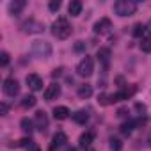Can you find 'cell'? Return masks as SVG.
Listing matches in <instances>:
<instances>
[{
  "label": "cell",
  "instance_id": "44dd1931",
  "mask_svg": "<svg viewBox=\"0 0 151 151\" xmlns=\"http://www.w3.org/2000/svg\"><path fill=\"white\" fill-rule=\"evenodd\" d=\"M146 30H147V27L142 25V23H135V25H133V36H135V37H142V36L146 34Z\"/></svg>",
  "mask_w": 151,
  "mask_h": 151
},
{
  "label": "cell",
  "instance_id": "9c48e42d",
  "mask_svg": "<svg viewBox=\"0 0 151 151\" xmlns=\"http://www.w3.org/2000/svg\"><path fill=\"white\" fill-rule=\"evenodd\" d=\"M34 126H36L37 130H41V132H45V130L48 128V116H46L43 110L36 112V116H34Z\"/></svg>",
  "mask_w": 151,
  "mask_h": 151
},
{
  "label": "cell",
  "instance_id": "484cf974",
  "mask_svg": "<svg viewBox=\"0 0 151 151\" xmlns=\"http://www.w3.org/2000/svg\"><path fill=\"white\" fill-rule=\"evenodd\" d=\"M7 64H9V53L0 52V66H7Z\"/></svg>",
  "mask_w": 151,
  "mask_h": 151
},
{
  "label": "cell",
  "instance_id": "e575fe53",
  "mask_svg": "<svg viewBox=\"0 0 151 151\" xmlns=\"http://www.w3.org/2000/svg\"><path fill=\"white\" fill-rule=\"evenodd\" d=\"M147 142H149V146H151V132H149V137H147Z\"/></svg>",
  "mask_w": 151,
  "mask_h": 151
},
{
  "label": "cell",
  "instance_id": "2e32d148",
  "mask_svg": "<svg viewBox=\"0 0 151 151\" xmlns=\"http://www.w3.org/2000/svg\"><path fill=\"white\" fill-rule=\"evenodd\" d=\"M87 119H89V114H87L86 110H78V112L73 114V121L77 123V124H86Z\"/></svg>",
  "mask_w": 151,
  "mask_h": 151
},
{
  "label": "cell",
  "instance_id": "d6986e66",
  "mask_svg": "<svg viewBox=\"0 0 151 151\" xmlns=\"http://www.w3.org/2000/svg\"><path fill=\"white\" fill-rule=\"evenodd\" d=\"M36 103H37V100H36V96H32V94H27V96H23V100H22V107H23V109H32Z\"/></svg>",
  "mask_w": 151,
  "mask_h": 151
},
{
  "label": "cell",
  "instance_id": "ac0fdd59",
  "mask_svg": "<svg viewBox=\"0 0 151 151\" xmlns=\"http://www.w3.org/2000/svg\"><path fill=\"white\" fill-rule=\"evenodd\" d=\"M93 139H94V133L93 132H86V133H82L80 135V146L82 147H89L91 146V142H93Z\"/></svg>",
  "mask_w": 151,
  "mask_h": 151
},
{
  "label": "cell",
  "instance_id": "7402d4cb",
  "mask_svg": "<svg viewBox=\"0 0 151 151\" xmlns=\"http://www.w3.org/2000/svg\"><path fill=\"white\" fill-rule=\"evenodd\" d=\"M109 142H110L109 146H110V149H112V151H121V149H123V142H121L119 139H116V137H112V139H110Z\"/></svg>",
  "mask_w": 151,
  "mask_h": 151
},
{
  "label": "cell",
  "instance_id": "ffe728a7",
  "mask_svg": "<svg viewBox=\"0 0 151 151\" xmlns=\"http://www.w3.org/2000/svg\"><path fill=\"white\" fill-rule=\"evenodd\" d=\"M135 121H126V123H123L121 124V133H124V135H130L132 132H133V128H135Z\"/></svg>",
  "mask_w": 151,
  "mask_h": 151
},
{
  "label": "cell",
  "instance_id": "603a6c76",
  "mask_svg": "<svg viewBox=\"0 0 151 151\" xmlns=\"http://www.w3.org/2000/svg\"><path fill=\"white\" fill-rule=\"evenodd\" d=\"M140 50L146 52V53L151 52V37H142V41H140Z\"/></svg>",
  "mask_w": 151,
  "mask_h": 151
},
{
  "label": "cell",
  "instance_id": "f546056e",
  "mask_svg": "<svg viewBox=\"0 0 151 151\" xmlns=\"http://www.w3.org/2000/svg\"><path fill=\"white\" fill-rule=\"evenodd\" d=\"M86 50V43L84 41H78L77 45H75V52H84Z\"/></svg>",
  "mask_w": 151,
  "mask_h": 151
},
{
  "label": "cell",
  "instance_id": "1f68e13d",
  "mask_svg": "<svg viewBox=\"0 0 151 151\" xmlns=\"http://www.w3.org/2000/svg\"><path fill=\"white\" fill-rule=\"evenodd\" d=\"M126 112H128V109H126V107L119 109V110H117V117H124V116H126Z\"/></svg>",
  "mask_w": 151,
  "mask_h": 151
},
{
  "label": "cell",
  "instance_id": "277c9868",
  "mask_svg": "<svg viewBox=\"0 0 151 151\" xmlns=\"http://www.w3.org/2000/svg\"><path fill=\"white\" fill-rule=\"evenodd\" d=\"M93 71H94V60H93V57H84L78 64H77V73L80 75V77H91L93 75Z\"/></svg>",
  "mask_w": 151,
  "mask_h": 151
},
{
  "label": "cell",
  "instance_id": "7c38bea8",
  "mask_svg": "<svg viewBox=\"0 0 151 151\" xmlns=\"http://www.w3.org/2000/svg\"><path fill=\"white\" fill-rule=\"evenodd\" d=\"M110 29V20L109 18H101V20H98L96 23H94V32L96 34H103V32H107Z\"/></svg>",
  "mask_w": 151,
  "mask_h": 151
},
{
  "label": "cell",
  "instance_id": "f1b7e54d",
  "mask_svg": "<svg viewBox=\"0 0 151 151\" xmlns=\"http://www.w3.org/2000/svg\"><path fill=\"white\" fill-rule=\"evenodd\" d=\"M30 144H32V140H30V139H27V137H25V139H22V140H18V146H22V147H29Z\"/></svg>",
  "mask_w": 151,
  "mask_h": 151
},
{
  "label": "cell",
  "instance_id": "4316f807",
  "mask_svg": "<svg viewBox=\"0 0 151 151\" xmlns=\"http://www.w3.org/2000/svg\"><path fill=\"white\" fill-rule=\"evenodd\" d=\"M98 101H100V105H109V103H112V101H110V94H100V96H98Z\"/></svg>",
  "mask_w": 151,
  "mask_h": 151
},
{
  "label": "cell",
  "instance_id": "83f0119b",
  "mask_svg": "<svg viewBox=\"0 0 151 151\" xmlns=\"http://www.w3.org/2000/svg\"><path fill=\"white\" fill-rule=\"evenodd\" d=\"M9 112V105L7 103H0V116H7Z\"/></svg>",
  "mask_w": 151,
  "mask_h": 151
},
{
  "label": "cell",
  "instance_id": "5b68a950",
  "mask_svg": "<svg viewBox=\"0 0 151 151\" xmlns=\"http://www.w3.org/2000/svg\"><path fill=\"white\" fill-rule=\"evenodd\" d=\"M22 30L25 34H39V32L45 30V25L41 22H37L36 18H29V20H25L22 23Z\"/></svg>",
  "mask_w": 151,
  "mask_h": 151
},
{
  "label": "cell",
  "instance_id": "3957f363",
  "mask_svg": "<svg viewBox=\"0 0 151 151\" xmlns=\"http://www.w3.org/2000/svg\"><path fill=\"white\" fill-rule=\"evenodd\" d=\"M135 11H137V4L132 2V0H117L114 4V13L117 16H123V18L132 16V14H135Z\"/></svg>",
  "mask_w": 151,
  "mask_h": 151
},
{
  "label": "cell",
  "instance_id": "e0dca14e",
  "mask_svg": "<svg viewBox=\"0 0 151 151\" xmlns=\"http://www.w3.org/2000/svg\"><path fill=\"white\" fill-rule=\"evenodd\" d=\"M96 57H98V60L100 62H103L105 66L109 64V60H110V50L109 48H100L98 50V53H96Z\"/></svg>",
  "mask_w": 151,
  "mask_h": 151
},
{
  "label": "cell",
  "instance_id": "7a4b0ae2",
  "mask_svg": "<svg viewBox=\"0 0 151 151\" xmlns=\"http://www.w3.org/2000/svg\"><path fill=\"white\" fill-rule=\"evenodd\" d=\"M30 52L32 55H36L37 59H48L52 55V45L48 41H41V39H36L32 41L30 45Z\"/></svg>",
  "mask_w": 151,
  "mask_h": 151
},
{
  "label": "cell",
  "instance_id": "8fae6325",
  "mask_svg": "<svg viewBox=\"0 0 151 151\" xmlns=\"http://www.w3.org/2000/svg\"><path fill=\"white\" fill-rule=\"evenodd\" d=\"M66 142H68V137H66V133H64V132H57V133L53 135V139H52V146H50V149L60 147V146H64Z\"/></svg>",
  "mask_w": 151,
  "mask_h": 151
},
{
  "label": "cell",
  "instance_id": "5bb4252c",
  "mask_svg": "<svg viewBox=\"0 0 151 151\" xmlns=\"http://www.w3.org/2000/svg\"><path fill=\"white\" fill-rule=\"evenodd\" d=\"M68 13H69L71 16H78V14L82 13V2H80V0H73V2H69Z\"/></svg>",
  "mask_w": 151,
  "mask_h": 151
},
{
  "label": "cell",
  "instance_id": "4fadbf2b",
  "mask_svg": "<svg viewBox=\"0 0 151 151\" xmlns=\"http://www.w3.org/2000/svg\"><path fill=\"white\" fill-rule=\"evenodd\" d=\"M53 117H55V119H59V121L68 119V117H69V109H68V107H64V105L55 107V109H53Z\"/></svg>",
  "mask_w": 151,
  "mask_h": 151
},
{
  "label": "cell",
  "instance_id": "4dcf8cb0",
  "mask_svg": "<svg viewBox=\"0 0 151 151\" xmlns=\"http://www.w3.org/2000/svg\"><path fill=\"white\" fill-rule=\"evenodd\" d=\"M27 151H41V147H39V146H37L36 142H32V144H30V146L27 147Z\"/></svg>",
  "mask_w": 151,
  "mask_h": 151
},
{
  "label": "cell",
  "instance_id": "d590c367",
  "mask_svg": "<svg viewBox=\"0 0 151 151\" xmlns=\"http://www.w3.org/2000/svg\"><path fill=\"white\" fill-rule=\"evenodd\" d=\"M147 27H149V30H151V22H149V25H147Z\"/></svg>",
  "mask_w": 151,
  "mask_h": 151
},
{
  "label": "cell",
  "instance_id": "30bf717a",
  "mask_svg": "<svg viewBox=\"0 0 151 151\" xmlns=\"http://www.w3.org/2000/svg\"><path fill=\"white\" fill-rule=\"evenodd\" d=\"M25 0H13V2H9V6H7V11H9V14L11 16H18L23 9H25Z\"/></svg>",
  "mask_w": 151,
  "mask_h": 151
},
{
  "label": "cell",
  "instance_id": "6da1fadb",
  "mask_svg": "<svg viewBox=\"0 0 151 151\" xmlns=\"http://www.w3.org/2000/svg\"><path fill=\"white\" fill-rule=\"evenodd\" d=\"M52 32H53V36H55L57 39H68V37L71 36V25H69L68 18L59 16V18L53 22V25H52Z\"/></svg>",
  "mask_w": 151,
  "mask_h": 151
},
{
  "label": "cell",
  "instance_id": "836d02e7",
  "mask_svg": "<svg viewBox=\"0 0 151 151\" xmlns=\"http://www.w3.org/2000/svg\"><path fill=\"white\" fill-rule=\"evenodd\" d=\"M135 109H137L139 112H144V110H146V105H144V103H135Z\"/></svg>",
  "mask_w": 151,
  "mask_h": 151
},
{
  "label": "cell",
  "instance_id": "52a82bcc",
  "mask_svg": "<svg viewBox=\"0 0 151 151\" xmlns=\"http://www.w3.org/2000/svg\"><path fill=\"white\" fill-rule=\"evenodd\" d=\"M25 82H27V86H29L30 91H41V89H43V78L39 77V75H36V73L27 75Z\"/></svg>",
  "mask_w": 151,
  "mask_h": 151
},
{
  "label": "cell",
  "instance_id": "8992f818",
  "mask_svg": "<svg viewBox=\"0 0 151 151\" xmlns=\"http://www.w3.org/2000/svg\"><path fill=\"white\" fill-rule=\"evenodd\" d=\"M4 93L9 96V98H14L18 93H20V82L16 78H6L4 80Z\"/></svg>",
  "mask_w": 151,
  "mask_h": 151
},
{
  "label": "cell",
  "instance_id": "cb8c5ba5",
  "mask_svg": "<svg viewBox=\"0 0 151 151\" xmlns=\"http://www.w3.org/2000/svg\"><path fill=\"white\" fill-rule=\"evenodd\" d=\"M20 126H22V130H23V132H32L34 121H29L27 117H23V119H22V123H20Z\"/></svg>",
  "mask_w": 151,
  "mask_h": 151
},
{
  "label": "cell",
  "instance_id": "d4e9b609",
  "mask_svg": "<svg viewBox=\"0 0 151 151\" xmlns=\"http://www.w3.org/2000/svg\"><path fill=\"white\" fill-rule=\"evenodd\" d=\"M48 9H50L52 13H57V11L60 9V0H52V2L48 4Z\"/></svg>",
  "mask_w": 151,
  "mask_h": 151
},
{
  "label": "cell",
  "instance_id": "d6a6232c",
  "mask_svg": "<svg viewBox=\"0 0 151 151\" xmlns=\"http://www.w3.org/2000/svg\"><path fill=\"white\" fill-rule=\"evenodd\" d=\"M62 75V68H57V69H53V73H52V77L55 78V77H60Z\"/></svg>",
  "mask_w": 151,
  "mask_h": 151
},
{
  "label": "cell",
  "instance_id": "ba28073f",
  "mask_svg": "<svg viewBox=\"0 0 151 151\" xmlns=\"http://www.w3.org/2000/svg\"><path fill=\"white\" fill-rule=\"evenodd\" d=\"M43 96H45V100H46V101L57 100V98L60 96V86H59V84H50V86L45 89Z\"/></svg>",
  "mask_w": 151,
  "mask_h": 151
},
{
  "label": "cell",
  "instance_id": "9a60e30c",
  "mask_svg": "<svg viewBox=\"0 0 151 151\" xmlns=\"http://www.w3.org/2000/svg\"><path fill=\"white\" fill-rule=\"evenodd\" d=\"M77 94H78V98H82V100L91 98V96H93V86H89V84L80 86V87H78V91H77Z\"/></svg>",
  "mask_w": 151,
  "mask_h": 151
}]
</instances>
